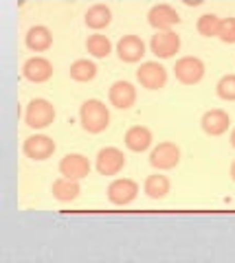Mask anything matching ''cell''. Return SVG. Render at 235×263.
<instances>
[{"mask_svg":"<svg viewBox=\"0 0 235 263\" xmlns=\"http://www.w3.org/2000/svg\"><path fill=\"white\" fill-rule=\"evenodd\" d=\"M79 119H82V127L91 134H99L110 125V112L99 99L86 101L82 105V112H79Z\"/></svg>","mask_w":235,"mask_h":263,"instance_id":"cell-1","label":"cell"},{"mask_svg":"<svg viewBox=\"0 0 235 263\" xmlns=\"http://www.w3.org/2000/svg\"><path fill=\"white\" fill-rule=\"evenodd\" d=\"M24 121H27V125L33 127V129H44L55 121V108L46 101V99H33L27 108Z\"/></svg>","mask_w":235,"mask_h":263,"instance_id":"cell-2","label":"cell"},{"mask_svg":"<svg viewBox=\"0 0 235 263\" xmlns=\"http://www.w3.org/2000/svg\"><path fill=\"white\" fill-rule=\"evenodd\" d=\"M174 72L180 84L191 86V84H198L202 75H205V64H202L198 57H183V60L176 62Z\"/></svg>","mask_w":235,"mask_h":263,"instance_id":"cell-3","label":"cell"},{"mask_svg":"<svg viewBox=\"0 0 235 263\" xmlns=\"http://www.w3.org/2000/svg\"><path fill=\"white\" fill-rule=\"evenodd\" d=\"M22 152L31 160H46L48 156H53V152H55V141L44 134L29 136L22 145Z\"/></svg>","mask_w":235,"mask_h":263,"instance_id":"cell-4","label":"cell"},{"mask_svg":"<svg viewBox=\"0 0 235 263\" xmlns=\"http://www.w3.org/2000/svg\"><path fill=\"white\" fill-rule=\"evenodd\" d=\"M125 167V156L117 147H106L97 154V171L101 176H115Z\"/></svg>","mask_w":235,"mask_h":263,"instance_id":"cell-5","label":"cell"},{"mask_svg":"<svg viewBox=\"0 0 235 263\" xmlns=\"http://www.w3.org/2000/svg\"><path fill=\"white\" fill-rule=\"evenodd\" d=\"M150 48H152V53L156 57L167 60V57H172L174 53H178V48H180V37H178L174 31H169V29L158 31L156 35L152 37Z\"/></svg>","mask_w":235,"mask_h":263,"instance_id":"cell-6","label":"cell"},{"mask_svg":"<svg viewBox=\"0 0 235 263\" xmlns=\"http://www.w3.org/2000/svg\"><path fill=\"white\" fill-rule=\"evenodd\" d=\"M136 77H139L141 86L148 88V90H158L165 86L167 81V70L160 66L158 62H145L141 64L139 72H136Z\"/></svg>","mask_w":235,"mask_h":263,"instance_id":"cell-7","label":"cell"},{"mask_svg":"<svg viewBox=\"0 0 235 263\" xmlns=\"http://www.w3.org/2000/svg\"><path fill=\"white\" fill-rule=\"evenodd\" d=\"M139 195V184L134 180H128V178H121L115 180L110 186H108V200L112 204H119V206H125Z\"/></svg>","mask_w":235,"mask_h":263,"instance_id":"cell-8","label":"cell"},{"mask_svg":"<svg viewBox=\"0 0 235 263\" xmlns=\"http://www.w3.org/2000/svg\"><path fill=\"white\" fill-rule=\"evenodd\" d=\"M60 174L73 180H82L91 174V162L82 154H66L60 162Z\"/></svg>","mask_w":235,"mask_h":263,"instance_id":"cell-9","label":"cell"},{"mask_svg":"<svg viewBox=\"0 0 235 263\" xmlns=\"http://www.w3.org/2000/svg\"><path fill=\"white\" fill-rule=\"evenodd\" d=\"M150 162L156 169H174L180 162V149L174 143H160L156 149L150 154Z\"/></svg>","mask_w":235,"mask_h":263,"instance_id":"cell-10","label":"cell"},{"mask_svg":"<svg viewBox=\"0 0 235 263\" xmlns=\"http://www.w3.org/2000/svg\"><path fill=\"white\" fill-rule=\"evenodd\" d=\"M117 53L123 62H139L145 55V44L139 35H123L117 44Z\"/></svg>","mask_w":235,"mask_h":263,"instance_id":"cell-11","label":"cell"},{"mask_svg":"<svg viewBox=\"0 0 235 263\" xmlns=\"http://www.w3.org/2000/svg\"><path fill=\"white\" fill-rule=\"evenodd\" d=\"M148 20L152 27H156L158 31H165L169 27H174V24L180 22V18H178V13L174 7H169V5H154L150 13H148Z\"/></svg>","mask_w":235,"mask_h":263,"instance_id":"cell-12","label":"cell"},{"mask_svg":"<svg viewBox=\"0 0 235 263\" xmlns=\"http://www.w3.org/2000/svg\"><path fill=\"white\" fill-rule=\"evenodd\" d=\"M108 99L110 103L115 105L119 110H128L130 105L136 101V90L132 84H128V81H117V84H112L110 92H108Z\"/></svg>","mask_w":235,"mask_h":263,"instance_id":"cell-13","label":"cell"},{"mask_svg":"<svg viewBox=\"0 0 235 263\" xmlns=\"http://www.w3.org/2000/svg\"><path fill=\"white\" fill-rule=\"evenodd\" d=\"M229 125H231V119L224 110H209V112H205V117H202V129H205L209 136L224 134V132L229 129Z\"/></svg>","mask_w":235,"mask_h":263,"instance_id":"cell-14","label":"cell"},{"mask_svg":"<svg viewBox=\"0 0 235 263\" xmlns=\"http://www.w3.org/2000/svg\"><path fill=\"white\" fill-rule=\"evenodd\" d=\"M22 70H24V77L29 81H33V84H42V81H46L53 75V66L48 60H44V57H31V60L24 64Z\"/></svg>","mask_w":235,"mask_h":263,"instance_id":"cell-15","label":"cell"},{"mask_svg":"<svg viewBox=\"0 0 235 263\" xmlns=\"http://www.w3.org/2000/svg\"><path fill=\"white\" fill-rule=\"evenodd\" d=\"M125 145H128V149H132V152H145L152 145V132L141 125L130 127L125 134Z\"/></svg>","mask_w":235,"mask_h":263,"instance_id":"cell-16","label":"cell"},{"mask_svg":"<svg viewBox=\"0 0 235 263\" xmlns=\"http://www.w3.org/2000/svg\"><path fill=\"white\" fill-rule=\"evenodd\" d=\"M51 191H53L55 200H60V202H73L79 195V184H77V180L64 176L60 180H55Z\"/></svg>","mask_w":235,"mask_h":263,"instance_id":"cell-17","label":"cell"},{"mask_svg":"<svg viewBox=\"0 0 235 263\" xmlns=\"http://www.w3.org/2000/svg\"><path fill=\"white\" fill-rule=\"evenodd\" d=\"M51 42H53V35L46 27H31L27 33V46L35 53L46 51V48L51 46Z\"/></svg>","mask_w":235,"mask_h":263,"instance_id":"cell-18","label":"cell"},{"mask_svg":"<svg viewBox=\"0 0 235 263\" xmlns=\"http://www.w3.org/2000/svg\"><path fill=\"white\" fill-rule=\"evenodd\" d=\"M112 20V11L108 9L106 5H93L91 9L86 11V24L91 29H103L108 27Z\"/></svg>","mask_w":235,"mask_h":263,"instance_id":"cell-19","label":"cell"},{"mask_svg":"<svg viewBox=\"0 0 235 263\" xmlns=\"http://www.w3.org/2000/svg\"><path fill=\"white\" fill-rule=\"evenodd\" d=\"M145 193H148L152 200H163V197L169 193V180L160 174H154L145 180Z\"/></svg>","mask_w":235,"mask_h":263,"instance_id":"cell-20","label":"cell"},{"mask_svg":"<svg viewBox=\"0 0 235 263\" xmlns=\"http://www.w3.org/2000/svg\"><path fill=\"white\" fill-rule=\"evenodd\" d=\"M97 75V66L91 60H77L70 66V77L75 81H91Z\"/></svg>","mask_w":235,"mask_h":263,"instance_id":"cell-21","label":"cell"},{"mask_svg":"<svg viewBox=\"0 0 235 263\" xmlns=\"http://www.w3.org/2000/svg\"><path fill=\"white\" fill-rule=\"evenodd\" d=\"M86 48H88V53L95 57H106L112 51V44L106 35H91L86 42Z\"/></svg>","mask_w":235,"mask_h":263,"instance_id":"cell-22","label":"cell"},{"mask_svg":"<svg viewBox=\"0 0 235 263\" xmlns=\"http://www.w3.org/2000/svg\"><path fill=\"white\" fill-rule=\"evenodd\" d=\"M220 18L213 13H207V15H202V18L198 20V31L202 33V35H207V37H211V35H218V31H220Z\"/></svg>","mask_w":235,"mask_h":263,"instance_id":"cell-23","label":"cell"},{"mask_svg":"<svg viewBox=\"0 0 235 263\" xmlns=\"http://www.w3.org/2000/svg\"><path fill=\"white\" fill-rule=\"evenodd\" d=\"M218 95L224 101H235V75H224L218 81Z\"/></svg>","mask_w":235,"mask_h":263,"instance_id":"cell-24","label":"cell"},{"mask_svg":"<svg viewBox=\"0 0 235 263\" xmlns=\"http://www.w3.org/2000/svg\"><path fill=\"white\" fill-rule=\"evenodd\" d=\"M218 37L226 44H235V18H226L220 22V31H218Z\"/></svg>","mask_w":235,"mask_h":263,"instance_id":"cell-25","label":"cell"},{"mask_svg":"<svg viewBox=\"0 0 235 263\" xmlns=\"http://www.w3.org/2000/svg\"><path fill=\"white\" fill-rule=\"evenodd\" d=\"M231 178H233V180H235V162H233V164H231Z\"/></svg>","mask_w":235,"mask_h":263,"instance_id":"cell-26","label":"cell"},{"mask_svg":"<svg viewBox=\"0 0 235 263\" xmlns=\"http://www.w3.org/2000/svg\"><path fill=\"white\" fill-rule=\"evenodd\" d=\"M231 145H233V147H235V129H233V132H231Z\"/></svg>","mask_w":235,"mask_h":263,"instance_id":"cell-27","label":"cell"}]
</instances>
